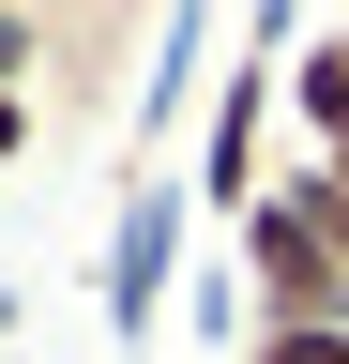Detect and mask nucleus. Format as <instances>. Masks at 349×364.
Here are the masks:
<instances>
[{"label": "nucleus", "instance_id": "obj_1", "mask_svg": "<svg viewBox=\"0 0 349 364\" xmlns=\"http://www.w3.org/2000/svg\"><path fill=\"white\" fill-rule=\"evenodd\" d=\"M183 273H198V182L137 167V182H122V213H107V334H152Z\"/></svg>", "mask_w": 349, "mask_h": 364}, {"label": "nucleus", "instance_id": "obj_5", "mask_svg": "<svg viewBox=\"0 0 349 364\" xmlns=\"http://www.w3.org/2000/svg\"><path fill=\"white\" fill-rule=\"evenodd\" d=\"M274 198H289L304 228H319V243H334V273H349V167H289Z\"/></svg>", "mask_w": 349, "mask_h": 364}, {"label": "nucleus", "instance_id": "obj_7", "mask_svg": "<svg viewBox=\"0 0 349 364\" xmlns=\"http://www.w3.org/2000/svg\"><path fill=\"white\" fill-rule=\"evenodd\" d=\"M31 136H46V107H31V91H16V76H0V167H16V152H31Z\"/></svg>", "mask_w": 349, "mask_h": 364}, {"label": "nucleus", "instance_id": "obj_3", "mask_svg": "<svg viewBox=\"0 0 349 364\" xmlns=\"http://www.w3.org/2000/svg\"><path fill=\"white\" fill-rule=\"evenodd\" d=\"M289 136H304V167H349V16L289 46Z\"/></svg>", "mask_w": 349, "mask_h": 364}, {"label": "nucleus", "instance_id": "obj_2", "mask_svg": "<svg viewBox=\"0 0 349 364\" xmlns=\"http://www.w3.org/2000/svg\"><path fill=\"white\" fill-rule=\"evenodd\" d=\"M228 258H243V289H258V334H274V318H334V334H349V273H334V243L289 198H258L228 228Z\"/></svg>", "mask_w": 349, "mask_h": 364}, {"label": "nucleus", "instance_id": "obj_6", "mask_svg": "<svg viewBox=\"0 0 349 364\" xmlns=\"http://www.w3.org/2000/svg\"><path fill=\"white\" fill-rule=\"evenodd\" d=\"M243 364H349V334H334V318H274Z\"/></svg>", "mask_w": 349, "mask_h": 364}, {"label": "nucleus", "instance_id": "obj_4", "mask_svg": "<svg viewBox=\"0 0 349 364\" xmlns=\"http://www.w3.org/2000/svg\"><path fill=\"white\" fill-rule=\"evenodd\" d=\"M198 46H213V16H167V31H152V76H137V136H167V122H183V76H198Z\"/></svg>", "mask_w": 349, "mask_h": 364}]
</instances>
